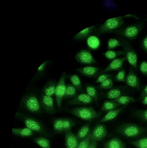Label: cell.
I'll return each instance as SVG.
<instances>
[{
	"label": "cell",
	"instance_id": "cell-3",
	"mask_svg": "<svg viewBox=\"0 0 147 148\" xmlns=\"http://www.w3.org/2000/svg\"><path fill=\"white\" fill-rule=\"evenodd\" d=\"M123 22L122 16L109 18L100 26L98 32L100 34H102L115 30L120 27Z\"/></svg>",
	"mask_w": 147,
	"mask_h": 148
},
{
	"label": "cell",
	"instance_id": "cell-21",
	"mask_svg": "<svg viewBox=\"0 0 147 148\" xmlns=\"http://www.w3.org/2000/svg\"><path fill=\"white\" fill-rule=\"evenodd\" d=\"M112 101L120 105H127L129 103L135 101V100L132 97L122 96Z\"/></svg>",
	"mask_w": 147,
	"mask_h": 148
},
{
	"label": "cell",
	"instance_id": "cell-6",
	"mask_svg": "<svg viewBox=\"0 0 147 148\" xmlns=\"http://www.w3.org/2000/svg\"><path fill=\"white\" fill-rule=\"evenodd\" d=\"M65 74L63 72L56 86L55 95L57 105L58 107L60 108L62 99L65 92L66 86L65 83Z\"/></svg>",
	"mask_w": 147,
	"mask_h": 148
},
{
	"label": "cell",
	"instance_id": "cell-24",
	"mask_svg": "<svg viewBox=\"0 0 147 148\" xmlns=\"http://www.w3.org/2000/svg\"><path fill=\"white\" fill-rule=\"evenodd\" d=\"M90 132L88 125L83 126L78 133L77 137L78 139L82 140L87 136Z\"/></svg>",
	"mask_w": 147,
	"mask_h": 148
},
{
	"label": "cell",
	"instance_id": "cell-2",
	"mask_svg": "<svg viewBox=\"0 0 147 148\" xmlns=\"http://www.w3.org/2000/svg\"><path fill=\"white\" fill-rule=\"evenodd\" d=\"M70 112L77 117L85 120L89 121L98 117L100 115L93 107H81L73 108Z\"/></svg>",
	"mask_w": 147,
	"mask_h": 148
},
{
	"label": "cell",
	"instance_id": "cell-11",
	"mask_svg": "<svg viewBox=\"0 0 147 148\" xmlns=\"http://www.w3.org/2000/svg\"><path fill=\"white\" fill-rule=\"evenodd\" d=\"M93 99L87 94H80L69 102L70 105L87 104L92 102Z\"/></svg>",
	"mask_w": 147,
	"mask_h": 148
},
{
	"label": "cell",
	"instance_id": "cell-15",
	"mask_svg": "<svg viewBox=\"0 0 147 148\" xmlns=\"http://www.w3.org/2000/svg\"><path fill=\"white\" fill-rule=\"evenodd\" d=\"M126 84L128 86L137 89H140L139 79L131 68L126 78Z\"/></svg>",
	"mask_w": 147,
	"mask_h": 148
},
{
	"label": "cell",
	"instance_id": "cell-10",
	"mask_svg": "<svg viewBox=\"0 0 147 148\" xmlns=\"http://www.w3.org/2000/svg\"><path fill=\"white\" fill-rule=\"evenodd\" d=\"M27 108L32 112H37L40 110V105L36 97L34 95L28 97L25 101Z\"/></svg>",
	"mask_w": 147,
	"mask_h": 148
},
{
	"label": "cell",
	"instance_id": "cell-37",
	"mask_svg": "<svg viewBox=\"0 0 147 148\" xmlns=\"http://www.w3.org/2000/svg\"><path fill=\"white\" fill-rule=\"evenodd\" d=\"M113 82L112 79L109 78L100 83V87L104 89H111L113 86Z\"/></svg>",
	"mask_w": 147,
	"mask_h": 148
},
{
	"label": "cell",
	"instance_id": "cell-45",
	"mask_svg": "<svg viewBox=\"0 0 147 148\" xmlns=\"http://www.w3.org/2000/svg\"><path fill=\"white\" fill-rule=\"evenodd\" d=\"M46 64V62H44L38 68V71L40 72L44 70Z\"/></svg>",
	"mask_w": 147,
	"mask_h": 148
},
{
	"label": "cell",
	"instance_id": "cell-25",
	"mask_svg": "<svg viewBox=\"0 0 147 148\" xmlns=\"http://www.w3.org/2000/svg\"><path fill=\"white\" fill-rule=\"evenodd\" d=\"M34 141L42 148H50L49 140L47 138L39 137L34 138Z\"/></svg>",
	"mask_w": 147,
	"mask_h": 148
},
{
	"label": "cell",
	"instance_id": "cell-17",
	"mask_svg": "<svg viewBox=\"0 0 147 148\" xmlns=\"http://www.w3.org/2000/svg\"><path fill=\"white\" fill-rule=\"evenodd\" d=\"M76 70L82 74L88 77L94 75L98 70L97 67L87 66L76 69Z\"/></svg>",
	"mask_w": 147,
	"mask_h": 148
},
{
	"label": "cell",
	"instance_id": "cell-7",
	"mask_svg": "<svg viewBox=\"0 0 147 148\" xmlns=\"http://www.w3.org/2000/svg\"><path fill=\"white\" fill-rule=\"evenodd\" d=\"M75 58L78 62L82 64H90L96 62L91 52L87 50H81L76 55Z\"/></svg>",
	"mask_w": 147,
	"mask_h": 148
},
{
	"label": "cell",
	"instance_id": "cell-39",
	"mask_svg": "<svg viewBox=\"0 0 147 148\" xmlns=\"http://www.w3.org/2000/svg\"><path fill=\"white\" fill-rule=\"evenodd\" d=\"M111 75L109 74H103L100 75L95 81L96 83H100L104 81L107 79L110 78Z\"/></svg>",
	"mask_w": 147,
	"mask_h": 148
},
{
	"label": "cell",
	"instance_id": "cell-43",
	"mask_svg": "<svg viewBox=\"0 0 147 148\" xmlns=\"http://www.w3.org/2000/svg\"><path fill=\"white\" fill-rule=\"evenodd\" d=\"M142 45L144 49L147 51V36L143 39L142 42Z\"/></svg>",
	"mask_w": 147,
	"mask_h": 148
},
{
	"label": "cell",
	"instance_id": "cell-28",
	"mask_svg": "<svg viewBox=\"0 0 147 148\" xmlns=\"http://www.w3.org/2000/svg\"><path fill=\"white\" fill-rule=\"evenodd\" d=\"M119 104L112 101H105L103 103L101 109L102 111H110L117 107Z\"/></svg>",
	"mask_w": 147,
	"mask_h": 148
},
{
	"label": "cell",
	"instance_id": "cell-34",
	"mask_svg": "<svg viewBox=\"0 0 147 148\" xmlns=\"http://www.w3.org/2000/svg\"><path fill=\"white\" fill-rule=\"evenodd\" d=\"M54 129L56 131L61 132L64 131L63 119H55L53 123Z\"/></svg>",
	"mask_w": 147,
	"mask_h": 148
},
{
	"label": "cell",
	"instance_id": "cell-5",
	"mask_svg": "<svg viewBox=\"0 0 147 148\" xmlns=\"http://www.w3.org/2000/svg\"><path fill=\"white\" fill-rule=\"evenodd\" d=\"M144 25L143 22L129 26L117 32L122 36L128 39H133L137 37Z\"/></svg>",
	"mask_w": 147,
	"mask_h": 148
},
{
	"label": "cell",
	"instance_id": "cell-32",
	"mask_svg": "<svg viewBox=\"0 0 147 148\" xmlns=\"http://www.w3.org/2000/svg\"><path fill=\"white\" fill-rule=\"evenodd\" d=\"M131 143L138 148H147V137L133 141Z\"/></svg>",
	"mask_w": 147,
	"mask_h": 148
},
{
	"label": "cell",
	"instance_id": "cell-12",
	"mask_svg": "<svg viewBox=\"0 0 147 148\" xmlns=\"http://www.w3.org/2000/svg\"><path fill=\"white\" fill-rule=\"evenodd\" d=\"M42 104L45 110L49 113L55 112L54 100L51 96L43 95L42 98Z\"/></svg>",
	"mask_w": 147,
	"mask_h": 148
},
{
	"label": "cell",
	"instance_id": "cell-46",
	"mask_svg": "<svg viewBox=\"0 0 147 148\" xmlns=\"http://www.w3.org/2000/svg\"><path fill=\"white\" fill-rule=\"evenodd\" d=\"M142 103L145 105H147V95L143 99Z\"/></svg>",
	"mask_w": 147,
	"mask_h": 148
},
{
	"label": "cell",
	"instance_id": "cell-35",
	"mask_svg": "<svg viewBox=\"0 0 147 148\" xmlns=\"http://www.w3.org/2000/svg\"><path fill=\"white\" fill-rule=\"evenodd\" d=\"M121 95V92L119 89L117 88L112 89L109 91L107 94V97L110 99H116Z\"/></svg>",
	"mask_w": 147,
	"mask_h": 148
},
{
	"label": "cell",
	"instance_id": "cell-30",
	"mask_svg": "<svg viewBox=\"0 0 147 148\" xmlns=\"http://www.w3.org/2000/svg\"><path fill=\"white\" fill-rule=\"evenodd\" d=\"M91 132L79 143L77 148H88L91 141Z\"/></svg>",
	"mask_w": 147,
	"mask_h": 148
},
{
	"label": "cell",
	"instance_id": "cell-14",
	"mask_svg": "<svg viewBox=\"0 0 147 148\" xmlns=\"http://www.w3.org/2000/svg\"><path fill=\"white\" fill-rule=\"evenodd\" d=\"M126 59L125 56L123 58H116L109 64L107 67L103 71L106 72L112 70H117L121 69L124 62Z\"/></svg>",
	"mask_w": 147,
	"mask_h": 148
},
{
	"label": "cell",
	"instance_id": "cell-22",
	"mask_svg": "<svg viewBox=\"0 0 147 148\" xmlns=\"http://www.w3.org/2000/svg\"><path fill=\"white\" fill-rule=\"evenodd\" d=\"M94 28L95 27L93 26L87 27L75 35L74 38L76 40H80L84 38L92 32Z\"/></svg>",
	"mask_w": 147,
	"mask_h": 148
},
{
	"label": "cell",
	"instance_id": "cell-29",
	"mask_svg": "<svg viewBox=\"0 0 147 148\" xmlns=\"http://www.w3.org/2000/svg\"><path fill=\"white\" fill-rule=\"evenodd\" d=\"M87 94L95 101L98 99V93L95 88L92 86H89L86 88Z\"/></svg>",
	"mask_w": 147,
	"mask_h": 148
},
{
	"label": "cell",
	"instance_id": "cell-26",
	"mask_svg": "<svg viewBox=\"0 0 147 148\" xmlns=\"http://www.w3.org/2000/svg\"><path fill=\"white\" fill-rule=\"evenodd\" d=\"M125 54V52L124 50L118 51L109 50L105 53L104 55L107 59L111 60L115 59L117 56Z\"/></svg>",
	"mask_w": 147,
	"mask_h": 148
},
{
	"label": "cell",
	"instance_id": "cell-27",
	"mask_svg": "<svg viewBox=\"0 0 147 148\" xmlns=\"http://www.w3.org/2000/svg\"><path fill=\"white\" fill-rule=\"evenodd\" d=\"M56 86L54 82H52L49 83L44 89L43 91L45 95L52 96L55 94Z\"/></svg>",
	"mask_w": 147,
	"mask_h": 148
},
{
	"label": "cell",
	"instance_id": "cell-19",
	"mask_svg": "<svg viewBox=\"0 0 147 148\" xmlns=\"http://www.w3.org/2000/svg\"><path fill=\"white\" fill-rule=\"evenodd\" d=\"M12 132L15 135L24 137L30 136L33 134V131L27 127L22 128H13Z\"/></svg>",
	"mask_w": 147,
	"mask_h": 148
},
{
	"label": "cell",
	"instance_id": "cell-33",
	"mask_svg": "<svg viewBox=\"0 0 147 148\" xmlns=\"http://www.w3.org/2000/svg\"><path fill=\"white\" fill-rule=\"evenodd\" d=\"M75 125L74 122L71 120L68 119H63L64 131L66 132L71 131V128Z\"/></svg>",
	"mask_w": 147,
	"mask_h": 148
},
{
	"label": "cell",
	"instance_id": "cell-13",
	"mask_svg": "<svg viewBox=\"0 0 147 148\" xmlns=\"http://www.w3.org/2000/svg\"><path fill=\"white\" fill-rule=\"evenodd\" d=\"M65 140L67 148H77L79 143L78 139L71 131L66 132Z\"/></svg>",
	"mask_w": 147,
	"mask_h": 148
},
{
	"label": "cell",
	"instance_id": "cell-31",
	"mask_svg": "<svg viewBox=\"0 0 147 148\" xmlns=\"http://www.w3.org/2000/svg\"><path fill=\"white\" fill-rule=\"evenodd\" d=\"M76 89L72 84H68L66 85L64 97H74L76 96Z\"/></svg>",
	"mask_w": 147,
	"mask_h": 148
},
{
	"label": "cell",
	"instance_id": "cell-4",
	"mask_svg": "<svg viewBox=\"0 0 147 148\" xmlns=\"http://www.w3.org/2000/svg\"><path fill=\"white\" fill-rule=\"evenodd\" d=\"M121 42L125 52L126 57L129 63L135 68L137 67V54L129 42L127 40L121 39Z\"/></svg>",
	"mask_w": 147,
	"mask_h": 148
},
{
	"label": "cell",
	"instance_id": "cell-40",
	"mask_svg": "<svg viewBox=\"0 0 147 148\" xmlns=\"http://www.w3.org/2000/svg\"><path fill=\"white\" fill-rule=\"evenodd\" d=\"M125 71L122 69L118 73L116 76V78L119 81L124 82L125 80Z\"/></svg>",
	"mask_w": 147,
	"mask_h": 148
},
{
	"label": "cell",
	"instance_id": "cell-23",
	"mask_svg": "<svg viewBox=\"0 0 147 148\" xmlns=\"http://www.w3.org/2000/svg\"><path fill=\"white\" fill-rule=\"evenodd\" d=\"M69 78L72 85L76 89L80 91H81L82 88L81 80L79 77L75 74L70 76Z\"/></svg>",
	"mask_w": 147,
	"mask_h": 148
},
{
	"label": "cell",
	"instance_id": "cell-38",
	"mask_svg": "<svg viewBox=\"0 0 147 148\" xmlns=\"http://www.w3.org/2000/svg\"><path fill=\"white\" fill-rule=\"evenodd\" d=\"M135 115L136 116L147 122V109L135 112Z\"/></svg>",
	"mask_w": 147,
	"mask_h": 148
},
{
	"label": "cell",
	"instance_id": "cell-41",
	"mask_svg": "<svg viewBox=\"0 0 147 148\" xmlns=\"http://www.w3.org/2000/svg\"><path fill=\"white\" fill-rule=\"evenodd\" d=\"M140 70L142 73L147 75V62L144 61L141 64L140 67Z\"/></svg>",
	"mask_w": 147,
	"mask_h": 148
},
{
	"label": "cell",
	"instance_id": "cell-18",
	"mask_svg": "<svg viewBox=\"0 0 147 148\" xmlns=\"http://www.w3.org/2000/svg\"><path fill=\"white\" fill-rule=\"evenodd\" d=\"M125 107V106H124L117 109L110 110L100 121L102 122H104L114 119L123 110Z\"/></svg>",
	"mask_w": 147,
	"mask_h": 148
},
{
	"label": "cell",
	"instance_id": "cell-9",
	"mask_svg": "<svg viewBox=\"0 0 147 148\" xmlns=\"http://www.w3.org/2000/svg\"><path fill=\"white\" fill-rule=\"evenodd\" d=\"M24 122L26 127L32 131L45 134V131L41 124L36 120L27 118L24 120Z\"/></svg>",
	"mask_w": 147,
	"mask_h": 148
},
{
	"label": "cell",
	"instance_id": "cell-1",
	"mask_svg": "<svg viewBox=\"0 0 147 148\" xmlns=\"http://www.w3.org/2000/svg\"><path fill=\"white\" fill-rule=\"evenodd\" d=\"M116 132L127 137H135L146 133L147 128L134 124L126 123L119 127Z\"/></svg>",
	"mask_w": 147,
	"mask_h": 148
},
{
	"label": "cell",
	"instance_id": "cell-20",
	"mask_svg": "<svg viewBox=\"0 0 147 148\" xmlns=\"http://www.w3.org/2000/svg\"><path fill=\"white\" fill-rule=\"evenodd\" d=\"M87 42L89 47L93 49H98L100 45L99 39L94 36H90L87 39Z\"/></svg>",
	"mask_w": 147,
	"mask_h": 148
},
{
	"label": "cell",
	"instance_id": "cell-44",
	"mask_svg": "<svg viewBox=\"0 0 147 148\" xmlns=\"http://www.w3.org/2000/svg\"><path fill=\"white\" fill-rule=\"evenodd\" d=\"M97 141L91 140L88 148H97Z\"/></svg>",
	"mask_w": 147,
	"mask_h": 148
},
{
	"label": "cell",
	"instance_id": "cell-42",
	"mask_svg": "<svg viewBox=\"0 0 147 148\" xmlns=\"http://www.w3.org/2000/svg\"><path fill=\"white\" fill-rule=\"evenodd\" d=\"M147 95V85L145 87L141 93L139 99H143L144 97Z\"/></svg>",
	"mask_w": 147,
	"mask_h": 148
},
{
	"label": "cell",
	"instance_id": "cell-36",
	"mask_svg": "<svg viewBox=\"0 0 147 148\" xmlns=\"http://www.w3.org/2000/svg\"><path fill=\"white\" fill-rule=\"evenodd\" d=\"M121 46H122L121 41L115 38L110 39L108 42L107 47L109 49H114Z\"/></svg>",
	"mask_w": 147,
	"mask_h": 148
},
{
	"label": "cell",
	"instance_id": "cell-8",
	"mask_svg": "<svg viewBox=\"0 0 147 148\" xmlns=\"http://www.w3.org/2000/svg\"><path fill=\"white\" fill-rule=\"evenodd\" d=\"M107 134V131L105 125L99 124L96 125L91 132V139L96 141L105 137Z\"/></svg>",
	"mask_w": 147,
	"mask_h": 148
},
{
	"label": "cell",
	"instance_id": "cell-16",
	"mask_svg": "<svg viewBox=\"0 0 147 148\" xmlns=\"http://www.w3.org/2000/svg\"><path fill=\"white\" fill-rule=\"evenodd\" d=\"M104 148H126V145L120 139L113 138L107 141L104 146Z\"/></svg>",
	"mask_w": 147,
	"mask_h": 148
}]
</instances>
